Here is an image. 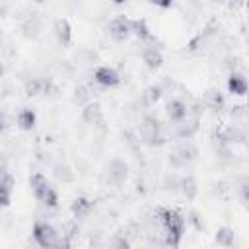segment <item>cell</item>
Returning a JSON list of instances; mask_svg holds the SVG:
<instances>
[{
  "label": "cell",
  "instance_id": "obj_1",
  "mask_svg": "<svg viewBox=\"0 0 249 249\" xmlns=\"http://www.w3.org/2000/svg\"><path fill=\"white\" fill-rule=\"evenodd\" d=\"M158 218L161 220V226L165 231V243L171 249H179V243L185 231V218L177 210H171V208H160Z\"/></svg>",
  "mask_w": 249,
  "mask_h": 249
},
{
  "label": "cell",
  "instance_id": "obj_2",
  "mask_svg": "<svg viewBox=\"0 0 249 249\" xmlns=\"http://www.w3.org/2000/svg\"><path fill=\"white\" fill-rule=\"evenodd\" d=\"M138 136L146 146H156L161 144V124L156 115L148 113L140 119L138 123Z\"/></svg>",
  "mask_w": 249,
  "mask_h": 249
},
{
  "label": "cell",
  "instance_id": "obj_3",
  "mask_svg": "<svg viewBox=\"0 0 249 249\" xmlns=\"http://www.w3.org/2000/svg\"><path fill=\"white\" fill-rule=\"evenodd\" d=\"M60 233L56 231V228L49 222H35L33 224V239L41 249H53L54 243L58 241Z\"/></svg>",
  "mask_w": 249,
  "mask_h": 249
},
{
  "label": "cell",
  "instance_id": "obj_4",
  "mask_svg": "<svg viewBox=\"0 0 249 249\" xmlns=\"http://www.w3.org/2000/svg\"><path fill=\"white\" fill-rule=\"evenodd\" d=\"M105 177H107V181L111 183V185H123L124 181H126V177H128V165L123 161V160H119V158H113L107 165H105Z\"/></svg>",
  "mask_w": 249,
  "mask_h": 249
},
{
  "label": "cell",
  "instance_id": "obj_5",
  "mask_svg": "<svg viewBox=\"0 0 249 249\" xmlns=\"http://www.w3.org/2000/svg\"><path fill=\"white\" fill-rule=\"evenodd\" d=\"M196 156H198V150L195 148V144H193L191 140H183V142L177 146V150L171 154L169 161L177 167V165H185V163L196 160Z\"/></svg>",
  "mask_w": 249,
  "mask_h": 249
},
{
  "label": "cell",
  "instance_id": "obj_6",
  "mask_svg": "<svg viewBox=\"0 0 249 249\" xmlns=\"http://www.w3.org/2000/svg\"><path fill=\"white\" fill-rule=\"evenodd\" d=\"M107 29H109V35L115 41H124V39H128V35H132V31H130V19L126 16H115L109 21Z\"/></svg>",
  "mask_w": 249,
  "mask_h": 249
},
{
  "label": "cell",
  "instance_id": "obj_7",
  "mask_svg": "<svg viewBox=\"0 0 249 249\" xmlns=\"http://www.w3.org/2000/svg\"><path fill=\"white\" fill-rule=\"evenodd\" d=\"M93 78H95V82H97L99 86H103V88H115V86L121 84L119 72H117L115 68H111V66H97Z\"/></svg>",
  "mask_w": 249,
  "mask_h": 249
},
{
  "label": "cell",
  "instance_id": "obj_8",
  "mask_svg": "<svg viewBox=\"0 0 249 249\" xmlns=\"http://www.w3.org/2000/svg\"><path fill=\"white\" fill-rule=\"evenodd\" d=\"M29 187H31V191H33V196H35L39 202H43L45 196H47V193L53 189V187L49 185V179H47L43 173H39V171L29 177Z\"/></svg>",
  "mask_w": 249,
  "mask_h": 249
},
{
  "label": "cell",
  "instance_id": "obj_9",
  "mask_svg": "<svg viewBox=\"0 0 249 249\" xmlns=\"http://www.w3.org/2000/svg\"><path fill=\"white\" fill-rule=\"evenodd\" d=\"M165 115H167V119H169L171 123L181 124V123H185V119H187V115H189V109H187V105H185L183 101L171 99V101L165 105Z\"/></svg>",
  "mask_w": 249,
  "mask_h": 249
},
{
  "label": "cell",
  "instance_id": "obj_10",
  "mask_svg": "<svg viewBox=\"0 0 249 249\" xmlns=\"http://www.w3.org/2000/svg\"><path fill=\"white\" fill-rule=\"evenodd\" d=\"M82 119H84V123H88V124H101V121H103V111H101V105L99 103H95V101H88L86 105H84V109H82Z\"/></svg>",
  "mask_w": 249,
  "mask_h": 249
},
{
  "label": "cell",
  "instance_id": "obj_11",
  "mask_svg": "<svg viewBox=\"0 0 249 249\" xmlns=\"http://www.w3.org/2000/svg\"><path fill=\"white\" fill-rule=\"evenodd\" d=\"M14 187H16L14 175H12L8 169H4V171H2V181H0V198H2V206H10Z\"/></svg>",
  "mask_w": 249,
  "mask_h": 249
},
{
  "label": "cell",
  "instance_id": "obj_12",
  "mask_svg": "<svg viewBox=\"0 0 249 249\" xmlns=\"http://www.w3.org/2000/svg\"><path fill=\"white\" fill-rule=\"evenodd\" d=\"M91 210H93V202H91L89 198H86V196H78V198H74L72 204H70V212L74 214L76 220L88 218V216L91 214Z\"/></svg>",
  "mask_w": 249,
  "mask_h": 249
},
{
  "label": "cell",
  "instance_id": "obj_13",
  "mask_svg": "<svg viewBox=\"0 0 249 249\" xmlns=\"http://www.w3.org/2000/svg\"><path fill=\"white\" fill-rule=\"evenodd\" d=\"M228 91L233 93V95H245L249 91V82L243 74H237V72H231L230 78H228Z\"/></svg>",
  "mask_w": 249,
  "mask_h": 249
},
{
  "label": "cell",
  "instance_id": "obj_14",
  "mask_svg": "<svg viewBox=\"0 0 249 249\" xmlns=\"http://www.w3.org/2000/svg\"><path fill=\"white\" fill-rule=\"evenodd\" d=\"M142 62L150 70H158L161 66V62H163V56H161L158 47H144L142 49Z\"/></svg>",
  "mask_w": 249,
  "mask_h": 249
},
{
  "label": "cell",
  "instance_id": "obj_15",
  "mask_svg": "<svg viewBox=\"0 0 249 249\" xmlns=\"http://www.w3.org/2000/svg\"><path fill=\"white\" fill-rule=\"evenodd\" d=\"M54 35H56V39H58L60 45L68 47L72 43V25H70V21L68 19H56V23H54Z\"/></svg>",
  "mask_w": 249,
  "mask_h": 249
},
{
  "label": "cell",
  "instance_id": "obj_16",
  "mask_svg": "<svg viewBox=\"0 0 249 249\" xmlns=\"http://www.w3.org/2000/svg\"><path fill=\"white\" fill-rule=\"evenodd\" d=\"M130 31L134 37H138L140 41H150L152 39V33H150V27H148V21L144 18H136V19H130Z\"/></svg>",
  "mask_w": 249,
  "mask_h": 249
},
{
  "label": "cell",
  "instance_id": "obj_17",
  "mask_svg": "<svg viewBox=\"0 0 249 249\" xmlns=\"http://www.w3.org/2000/svg\"><path fill=\"white\" fill-rule=\"evenodd\" d=\"M202 101L210 109H220L224 105V95H222V91L218 88H208L204 91V95H202Z\"/></svg>",
  "mask_w": 249,
  "mask_h": 249
},
{
  "label": "cell",
  "instance_id": "obj_18",
  "mask_svg": "<svg viewBox=\"0 0 249 249\" xmlns=\"http://www.w3.org/2000/svg\"><path fill=\"white\" fill-rule=\"evenodd\" d=\"M16 121H18V126L21 130H31L35 126V123H37V115H35L33 109H21L18 113V119Z\"/></svg>",
  "mask_w": 249,
  "mask_h": 249
},
{
  "label": "cell",
  "instance_id": "obj_19",
  "mask_svg": "<svg viewBox=\"0 0 249 249\" xmlns=\"http://www.w3.org/2000/svg\"><path fill=\"white\" fill-rule=\"evenodd\" d=\"M179 189H181V193H183L189 200H193V198L196 196V193H198V187H196V181H195L193 175L181 177V179H179Z\"/></svg>",
  "mask_w": 249,
  "mask_h": 249
},
{
  "label": "cell",
  "instance_id": "obj_20",
  "mask_svg": "<svg viewBox=\"0 0 249 249\" xmlns=\"http://www.w3.org/2000/svg\"><path fill=\"white\" fill-rule=\"evenodd\" d=\"M214 239H216V243H218V245H222V247H231V245H233V241H235V233H233V230H231V228L224 226V228H218V230H216Z\"/></svg>",
  "mask_w": 249,
  "mask_h": 249
},
{
  "label": "cell",
  "instance_id": "obj_21",
  "mask_svg": "<svg viewBox=\"0 0 249 249\" xmlns=\"http://www.w3.org/2000/svg\"><path fill=\"white\" fill-rule=\"evenodd\" d=\"M21 31H23V35H25L27 39H35V37L39 35V31H41V23L37 21V18H29V19L23 21Z\"/></svg>",
  "mask_w": 249,
  "mask_h": 249
},
{
  "label": "cell",
  "instance_id": "obj_22",
  "mask_svg": "<svg viewBox=\"0 0 249 249\" xmlns=\"http://www.w3.org/2000/svg\"><path fill=\"white\" fill-rule=\"evenodd\" d=\"M160 97H161V88H160V86H150V88H146V91H144V95H142V99H144V103H146L148 107H154V105L160 101Z\"/></svg>",
  "mask_w": 249,
  "mask_h": 249
},
{
  "label": "cell",
  "instance_id": "obj_23",
  "mask_svg": "<svg viewBox=\"0 0 249 249\" xmlns=\"http://www.w3.org/2000/svg\"><path fill=\"white\" fill-rule=\"evenodd\" d=\"M45 91V82L39 80V78H31L25 82V95L33 97V95H39Z\"/></svg>",
  "mask_w": 249,
  "mask_h": 249
},
{
  "label": "cell",
  "instance_id": "obj_24",
  "mask_svg": "<svg viewBox=\"0 0 249 249\" xmlns=\"http://www.w3.org/2000/svg\"><path fill=\"white\" fill-rule=\"evenodd\" d=\"M179 126V130H177V136L179 138H183V140H191V136L196 132V128H198V123L195 121V123H181V124H177Z\"/></svg>",
  "mask_w": 249,
  "mask_h": 249
},
{
  "label": "cell",
  "instance_id": "obj_25",
  "mask_svg": "<svg viewBox=\"0 0 249 249\" xmlns=\"http://www.w3.org/2000/svg\"><path fill=\"white\" fill-rule=\"evenodd\" d=\"M54 177H56L58 181H62V183H68V181L74 179V173L70 171L68 165H56V167H54Z\"/></svg>",
  "mask_w": 249,
  "mask_h": 249
},
{
  "label": "cell",
  "instance_id": "obj_26",
  "mask_svg": "<svg viewBox=\"0 0 249 249\" xmlns=\"http://www.w3.org/2000/svg\"><path fill=\"white\" fill-rule=\"evenodd\" d=\"M109 249H132V247H130V241L124 235H117V237L111 239Z\"/></svg>",
  "mask_w": 249,
  "mask_h": 249
},
{
  "label": "cell",
  "instance_id": "obj_27",
  "mask_svg": "<svg viewBox=\"0 0 249 249\" xmlns=\"http://www.w3.org/2000/svg\"><path fill=\"white\" fill-rule=\"evenodd\" d=\"M70 247H72V239L60 233V237H58V241L54 243V247H53V249H70Z\"/></svg>",
  "mask_w": 249,
  "mask_h": 249
},
{
  "label": "cell",
  "instance_id": "obj_28",
  "mask_svg": "<svg viewBox=\"0 0 249 249\" xmlns=\"http://www.w3.org/2000/svg\"><path fill=\"white\" fill-rule=\"evenodd\" d=\"M239 195H241V198H243L245 202H249V177H245V179L241 181V185H239Z\"/></svg>",
  "mask_w": 249,
  "mask_h": 249
},
{
  "label": "cell",
  "instance_id": "obj_29",
  "mask_svg": "<svg viewBox=\"0 0 249 249\" xmlns=\"http://www.w3.org/2000/svg\"><path fill=\"white\" fill-rule=\"evenodd\" d=\"M76 95H74V99L78 101V103H82L84 99H88V93H86V89L84 88H76V91H74Z\"/></svg>",
  "mask_w": 249,
  "mask_h": 249
},
{
  "label": "cell",
  "instance_id": "obj_30",
  "mask_svg": "<svg viewBox=\"0 0 249 249\" xmlns=\"http://www.w3.org/2000/svg\"><path fill=\"white\" fill-rule=\"evenodd\" d=\"M245 8H247V21H249V2L245 4Z\"/></svg>",
  "mask_w": 249,
  "mask_h": 249
},
{
  "label": "cell",
  "instance_id": "obj_31",
  "mask_svg": "<svg viewBox=\"0 0 249 249\" xmlns=\"http://www.w3.org/2000/svg\"><path fill=\"white\" fill-rule=\"evenodd\" d=\"M247 107H249V99H247Z\"/></svg>",
  "mask_w": 249,
  "mask_h": 249
}]
</instances>
